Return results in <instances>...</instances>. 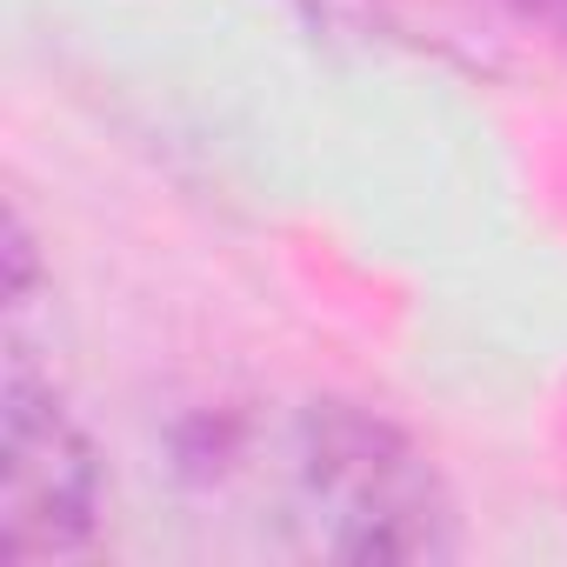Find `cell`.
<instances>
[{
    "label": "cell",
    "instance_id": "cell-1",
    "mask_svg": "<svg viewBox=\"0 0 567 567\" xmlns=\"http://www.w3.org/2000/svg\"><path fill=\"white\" fill-rule=\"evenodd\" d=\"M260 481L315 560H447L454 501L427 454L354 401H308L267 434Z\"/></svg>",
    "mask_w": 567,
    "mask_h": 567
},
{
    "label": "cell",
    "instance_id": "cell-2",
    "mask_svg": "<svg viewBox=\"0 0 567 567\" xmlns=\"http://www.w3.org/2000/svg\"><path fill=\"white\" fill-rule=\"evenodd\" d=\"M0 554L8 560H61L81 554L101 527V454L87 427L68 414L48 374H34L28 348L8 354L0 394Z\"/></svg>",
    "mask_w": 567,
    "mask_h": 567
},
{
    "label": "cell",
    "instance_id": "cell-3",
    "mask_svg": "<svg viewBox=\"0 0 567 567\" xmlns=\"http://www.w3.org/2000/svg\"><path fill=\"white\" fill-rule=\"evenodd\" d=\"M527 8H547V14H554V21L567 28V0H527Z\"/></svg>",
    "mask_w": 567,
    "mask_h": 567
}]
</instances>
